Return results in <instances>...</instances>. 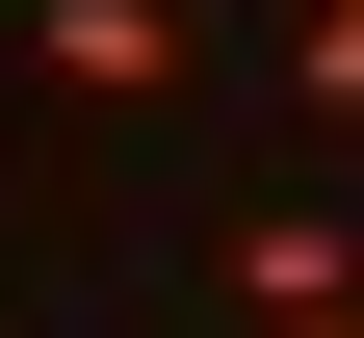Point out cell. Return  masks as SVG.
Masks as SVG:
<instances>
[{"instance_id":"cell-2","label":"cell","mask_w":364,"mask_h":338,"mask_svg":"<svg viewBox=\"0 0 364 338\" xmlns=\"http://www.w3.org/2000/svg\"><path fill=\"white\" fill-rule=\"evenodd\" d=\"M53 78H78V105H182L208 26H182V0H53Z\"/></svg>"},{"instance_id":"cell-1","label":"cell","mask_w":364,"mask_h":338,"mask_svg":"<svg viewBox=\"0 0 364 338\" xmlns=\"http://www.w3.org/2000/svg\"><path fill=\"white\" fill-rule=\"evenodd\" d=\"M235 312H260V338L364 312V208H235Z\"/></svg>"},{"instance_id":"cell-4","label":"cell","mask_w":364,"mask_h":338,"mask_svg":"<svg viewBox=\"0 0 364 338\" xmlns=\"http://www.w3.org/2000/svg\"><path fill=\"white\" fill-rule=\"evenodd\" d=\"M312 338H364V312H312Z\"/></svg>"},{"instance_id":"cell-3","label":"cell","mask_w":364,"mask_h":338,"mask_svg":"<svg viewBox=\"0 0 364 338\" xmlns=\"http://www.w3.org/2000/svg\"><path fill=\"white\" fill-rule=\"evenodd\" d=\"M287 105H312V130H364V0H287Z\"/></svg>"}]
</instances>
